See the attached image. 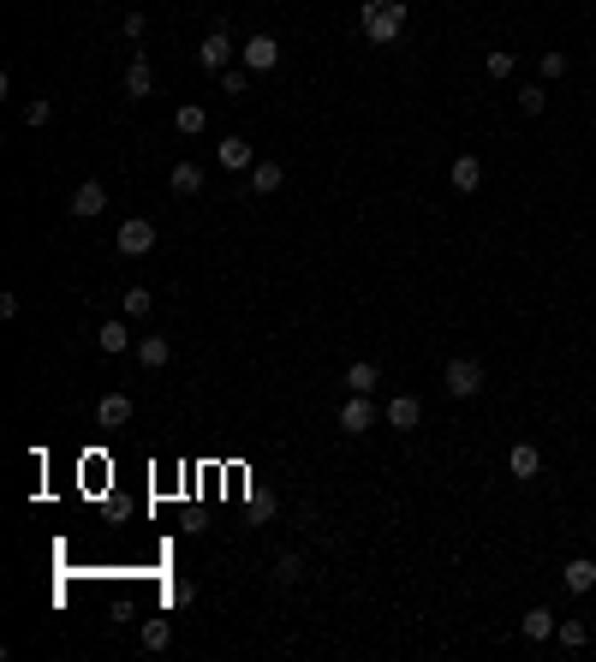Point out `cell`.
Returning <instances> with one entry per match:
<instances>
[{"mask_svg":"<svg viewBox=\"0 0 596 662\" xmlns=\"http://www.w3.org/2000/svg\"><path fill=\"white\" fill-rule=\"evenodd\" d=\"M358 24H364L370 42H399V30H406V0H364Z\"/></svg>","mask_w":596,"mask_h":662,"instance_id":"1","label":"cell"},{"mask_svg":"<svg viewBox=\"0 0 596 662\" xmlns=\"http://www.w3.org/2000/svg\"><path fill=\"white\" fill-rule=\"evenodd\" d=\"M441 388H447L454 400H471V394H483V364H477V359H447V370H441Z\"/></svg>","mask_w":596,"mask_h":662,"instance_id":"2","label":"cell"},{"mask_svg":"<svg viewBox=\"0 0 596 662\" xmlns=\"http://www.w3.org/2000/svg\"><path fill=\"white\" fill-rule=\"evenodd\" d=\"M114 251H119V257H149V251H156V221H143V215L119 221Z\"/></svg>","mask_w":596,"mask_h":662,"instance_id":"3","label":"cell"},{"mask_svg":"<svg viewBox=\"0 0 596 662\" xmlns=\"http://www.w3.org/2000/svg\"><path fill=\"white\" fill-rule=\"evenodd\" d=\"M238 61L251 66V72H275V66H280V42L269 36V30H257V36L238 48Z\"/></svg>","mask_w":596,"mask_h":662,"instance_id":"4","label":"cell"},{"mask_svg":"<svg viewBox=\"0 0 596 662\" xmlns=\"http://www.w3.org/2000/svg\"><path fill=\"white\" fill-rule=\"evenodd\" d=\"M507 472H513L519 483H536L543 478V448H536V441H513V448H507Z\"/></svg>","mask_w":596,"mask_h":662,"instance_id":"5","label":"cell"},{"mask_svg":"<svg viewBox=\"0 0 596 662\" xmlns=\"http://www.w3.org/2000/svg\"><path fill=\"white\" fill-rule=\"evenodd\" d=\"M66 209H72V215H78V221L101 215V209H108V185H101V180H84L78 191H72V198H66Z\"/></svg>","mask_w":596,"mask_h":662,"instance_id":"6","label":"cell"},{"mask_svg":"<svg viewBox=\"0 0 596 662\" xmlns=\"http://www.w3.org/2000/svg\"><path fill=\"white\" fill-rule=\"evenodd\" d=\"M227 61H233V42H227V30H209V36L197 42V66H203V72H227Z\"/></svg>","mask_w":596,"mask_h":662,"instance_id":"7","label":"cell"},{"mask_svg":"<svg viewBox=\"0 0 596 662\" xmlns=\"http://www.w3.org/2000/svg\"><path fill=\"white\" fill-rule=\"evenodd\" d=\"M215 161L227 167V174H251V167H257V149H251L245 138H221L215 143Z\"/></svg>","mask_w":596,"mask_h":662,"instance_id":"8","label":"cell"},{"mask_svg":"<svg viewBox=\"0 0 596 662\" xmlns=\"http://www.w3.org/2000/svg\"><path fill=\"white\" fill-rule=\"evenodd\" d=\"M370 424H376V406H370V394H352V400L340 406V430H346V436H364Z\"/></svg>","mask_w":596,"mask_h":662,"instance_id":"9","label":"cell"},{"mask_svg":"<svg viewBox=\"0 0 596 662\" xmlns=\"http://www.w3.org/2000/svg\"><path fill=\"white\" fill-rule=\"evenodd\" d=\"M125 96L143 101V96H156V66L143 61L138 48H132V66H125Z\"/></svg>","mask_w":596,"mask_h":662,"instance_id":"10","label":"cell"},{"mask_svg":"<svg viewBox=\"0 0 596 662\" xmlns=\"http://www.w3.org/2000/svg\"><path fill=\"white\" fill-rule=\"evenodd\" d=\"M423 424V400L417 394H394L388 400V430H417Z\"/></svg>","mask_w":596,"mask_h":662,"instance_id":"11","label":"cell"},{"mask_svg":"<svg viewBox=\"0 0 596 662\" xmlns=\"http://www.w3.org/2000/svg\"><path fill=\"white\" fill-rule=\"evenodd\" d=\"M173 132L179 138H203V132H209V108H203V101H179Z\"/></svg>","mask_w":596,"mask_h":662,"instance_id":"12","label":"cell"},{"mask_svg":"<svg viewBox=\"0 0 596 662\" xmlns=\"http://www.w3.org/2000/svg\"><path fill=\"white\" fill-rule=\"evenodd\" d=\"M519 626H525V639H531V644H543V639H555L560 615H555V609H543V602H536V609H525V621H519Z\"/></svg>","mask_w":596,"mask_h":662,"instance_id":"13","label":"cell"},{"mask_svg":"<svg viewBox=\"0 0 596 662\" xmlns=\"http://www.w3.org/2000/svg\"><path fill=\"white\" fill-rule=\"evenodd\" d=\"M96 424H101V430H119V424H132V394H101Z\"/></svg>","mask_w":596,"mask_h":662,"instance_id":"14","label":"cell"},{"mask_svg":"<svg viewBox=\"0 0 596 662\" xmlns=\"http://www.w3.org/2000/svg\"><path fill=\"white\" fill-rule=\"evenodd\" d=\"M447 180H454V191H465V198H471L477 185H483V161H477V156H454Z\"/></svg>","mask_w":596,"mask_h":662,"instance_id":"15","label":"cell"},{"mask_svg":"<svg viewBox=\"0 0 596 662\" xmlns=\"http://www.w3.org/2000/svg\"><path fill=\"white\" fill-rule=\"evenodd\" d=\"M280 185H286V167H280V161H257V167H251V191H257V198H275Z\"/></svg>","mask_w":596,"mask_h":662,"instance_id":"16","label":"cell"},{"mask_svg":"<svg viewBox=\"0 0 596 662\" xmlns=\"http://www.w3.org/2000/svg\"><path fill=\"white\" fill-rule=\"evenodd\" d=\"M96 346H101V352H125V346H132V317L101 322V328H96Z\"/></svg>","mask_w":596,"mask_h":662,"instance_id":"17","label":"cell"},{"mask_svg":"<svg viewBox=\"0 0 596 662\" xmlns=\"http://www.w3.org/2000/svg\"><path fill=\"white\" fill-rule=\"evenodd\" d=\"M167 185H173L179 198H197V191H203V167H197V161H173Z\"/></svg>","mask_w":596,"mask_h":662,"instance_id":"18","label":"cell"},{"mask_svg":"<svg viewBox=\"0 0 596 662\" xmlns=\"http://www.w3.org/2000/svg\"><path fill=\"white\" fill-rule=\"evenodd\" d=\"M376 382H382V370H376L370 359L346 364V394H376Z\"/></svg>","mask_w":596,"mask_h":662,"instance_id":"19","label":"cell"},{"mask_svg":"<svg viewBox=\"0 0 596 662\" xmlns=\"http://www.w3.org/2000/svg\"><path fill=\"white\" fill-rule=\"evenodd\" d=\"M560 579H567V591H578V597H584V591H596V561H584V555H578V561L560 567Z\"/></svg>","mask_w":596,"mask_h":662,"instance_id":"20","label":"cell"},{"mask_svg":"<svg viewBox=\"0 0 596 662\" xmlns=\"http://www.w3.org/2000/svg\"><path fill=\"white\" fill-rule=\"evenodd\" d=\"M149 311H156V299H149V287H125V293H119V317L143 322Z\"/></svg>","mask_w":596,"mask_h":662,"instance_id":"21","label":"cell"},{"mask_svg":"<svg viewBox=\"0 0 596 662\" xmlns=\"http://www.w3.org/2000/svg\"><path fill=\"white\" fill-rule=\"evenodd\" d=\"M167 359H173V346L161 341V335H149V341H138V364H143V370H161V364H167Z\"/></svg>","mask_w":596,"mask_h":662,"instance_id":"22","label":"cell"},{"mask_svg":"<svg viewBox=\"0 0 596 662\" xmlns=\"http://www.w3.org/2000/svg\"><path fill=\"white\" fill-rule=\"evenodd\" d=\"M167 644H173V621H167V615L143 621V650H167Z\"/></svg>","mask_w":596,"mask_h":662,"instance_id":"23","label":"cell"},{"mask_svg":"<svg viewBox=\"0 0 596 662\" xmlns=\"http://www.w3.org/2000/svg\"><path fill=\"white\" fill-rule=\"evenodd\" d=\"M513 66H519V54H507V48H489L483 72H489V78H513Z\"/></svg>","mask_w":596,"mask_h":662,"instance_id":"24","label":"cell"},{"mask_svg":"<svg viewBox=\"0 0 596 662\" xmlns=\"http://www.w3.org/2000/svg\"><path fill=\"white\" fill-rule=\"evenodd\" d=\"M221 90H227V96H245V90H251V66H227V72H221Z\"/></svg>","mask_w":596,"mask_h":662,"instance_id":"25","label":"cell"},{"mask_svg":"<svg viewBox=\"0 0 596 662\" xmlns=\"http://www.w3.org/2000/svg\"><path fill=\"white\" fill-rule=\"evenodd\" d=\"M304 579V555H280L275 561V585H298Z\"/></svg>","mask_w":596,"mask_h":662,"instance_id":"26","label":"cell"},{"mask_svg":"<svg viewBox=\"0 0 596 662\" xmlns=\"http://www.w3.org/2000/svg\"><path fill=\"white\" fill-rule=\"evenodd\" d=\"M48 120H54V101H48V96L24 101V125H48Z\"/></svg>","mask_w":596,"mask_h":662,"instance_id":"27","label":"cell"},{"mask_svg":"<svg viewBox=\"0 0 596 662\" xmlns=\"http://www.w3.org/2000/svg\"><path fill=\"white\" fill-rule=\"evenodd\" d=\"M519 108H525V114H543V108H549V90H543V84H525V90H519Z\"/></svg>","mask_w":596,"mask_h":662,"instance_id":"28","label":"cell"},{"mask_svg":"<svg viewBox=\"0 0 596 662\" xmlns=\"http://www.w3.org/2000/svg\"><path fill=\"white\" fill-rule=\"evenodd\" d=\"M555 633H560V644H567V650H584V639H591V633H584V621H560Z\"/></svg>","mask_w":596,"mask_h":662,"instance_id":"29","label":"cell"},{"mask_svg":"<svg viewBox=\"0 0 596 662\" xmlns=\"http://www.w3.org/2000/svg\"><path fill=\"white\" fill-rule=\"evenodd\" d=\"M536 72H543V78H560V72H567V54H560V48H549V54L536 61Z\"/></svg>","mask_w":596,"mask_h":662,"instance_id":"30","label":"cell"},{"mask_svg":"<svg viewBox=\"0 0 596 662\" xmlns=\"http://www.w3.org/2000/svg\"><path fill=\"white\" fill-rule=\"evenodd\" d=\"M197 597V585L191 579H179V585H167V602H173V609H185V602Z\"/></svg>","mask_w":596,"mask_h":662,"instance_id":"31","label":"cell"},{"mask_svg":"<svg viewBox=\"0 0 596 662\" xmlns=\"http://www.w3.org/2000/svg\"><path fill=\"white\" fill-rule=\"evenodd\" d=\"M143 30H149V19H143V12H125V36L143 42Z\"/></svg>","mask_w":596,"mask_h":662,"instance_id":"32","label":"cell"}]
</instances>
